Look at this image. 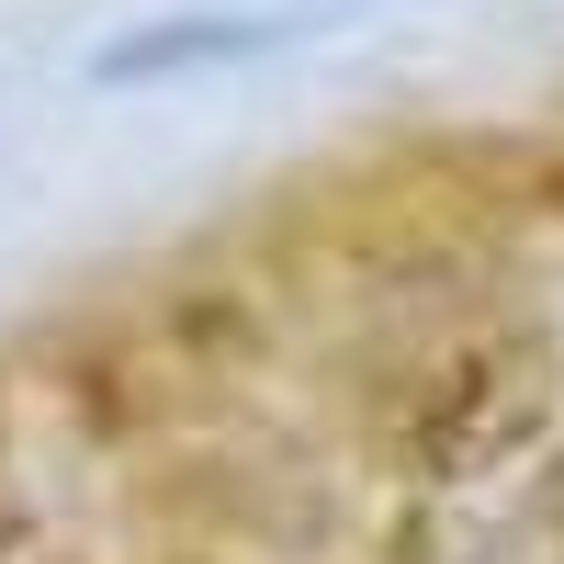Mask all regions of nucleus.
I'll list each match as a JSON object with an SVG mask.
<instances>
[{"label":"nucleus","instance_id":"f257e3e1","mask_svg":"<svg viewBox=\"0 0 564 564\" xmlns=\"http://www.w3.org/2000/svg\"><path fill=\"white\" fill-rule=\"evenodd\" d=\"M542 372L520 361V350H463V361H441V384L417 395V417H406V441L441 463V475H463V463H486V452H520L531 430H542Z\"/></svg>","mask_w":564,"mask_h":564},{"label":"nucleus","instance_id":"7ed1b4c3","mask_svg":"<svg viewBox=\"0 0 564 564\" xmlns=\"http://www.w3.org/2000/svg\"><path fill=\"white\" fill-rule=\"evenodd\" d=\"M204 45H226L215 23H181V34H148V45H113L102 79H135V68H181V57H204Z\"/></svg>","mask_w":564,"mask_h":564},{"label":"nucleus","instance_id":"39448f33","mask_svg":"<svg viewBox=\"0 0 564 564\" xmlns=\"http://www.w3.org/2000/svg\"><path fill=\"white\" fill-rule=\"evenodd\" d=\"M170 564H215V553H170Z\"/></svg>","mask_w":564,"mask_h":564},{"label":"nucleus","instance_id":"f03ea898","mask_svg":"<svg viewBox=\"0 0 564 564\" xmlns=\"http://www.w3.org/2000/svg\"><path fill=\"white\" fill-rule=\"evenodd\" d=\"M170 316H181V339H193V350H260V316H249L238 294H226V305H215V294H181Z\"/></svg>","mask_w":564,"mask_h":564},{"label":"nucleus","instance_id":"20e7f679","mask_svg":"<svg viewBox=\"0 0 564 564\" xmlns=\"http://www.w3.org/2000/svg\"><path fill=\"white\" fill-rule=\"evenodd\" d=\"M531 193H542V215H564V159H542V170H531Z\"/></svg>","mask_w":564,"mask_h":564}]
</instances>
